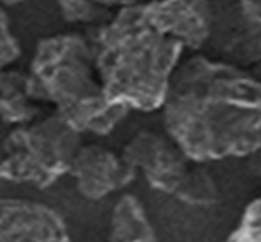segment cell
<instances>
[{
    "label": "cell",
    "instance_id": "1",
    "mask_svg": "<svg viewBox=\"0 0 261 242\" xmlns=\"http://www.w3.org/2000/svg\"><path fill=\"white\" fill-rule=\"evenodd\" d=\"M168 138L194 162L261 146V85L250 69L194 54L178 64L160 107Z\"/></svg>",
    "mask_w": 261,
    "mask_h": 242
},
{
    "label": "cell",
    "instance_id": "2",
    "mask_svg": "<svg viewBox=\"0 0 261 242\" xmlns=\"http://www.w3.org/2000/svg\"><path fill=\"white\" fill-rule=\"evenodd\" d=\"M88 41L106 100L129 111L160 110L185 50L145 20L141 4L111 15Z\"/></svg>",
    "mask_w": 261,
    "mask_h": 242
},
{
    "label": "cell",
    "instance_id": "3",
    "mask_svg": "<svg viewBox=\"0 0 261 242\" xmlns=\"http://www.w3.org/2000/svg\"><path fill=\"white\" fill-rule=\"evenodd\" d=\"M28 93L36 103L54 105L72 130L108 136L129 110L105 99L93 66L88 38L61 33L39 39L27 74Z\"/></svg>",
    "mask_w": 261,
    "mask_h": 242
},
{
    "label": "cell",
    "instance_id": "4",
    "mask_svg": "<svg viewBox=\"0 0 261 242\" xmlns=\"http://www.w3.org/2000/svg\"><path fill=\"white\" fill-rule=\"evenodd\" d=\"M82 134L53 113L15 126L4 142L0 180L47 188L69 174Z\"/></svg>",
    "mask_w": 261,
    "mask_h": 242
},
{
    "label": "cell",
    "instance_id": "5",
    "mask_svg": "<svg viewBox=\"0 0 261 242\" xmlns=\"http://www.w3.org/2000/svg\"><path fill=\"white\" fill-rule=\"evenodd\" d=\"M126 162L141 172L152 188L194 206L216 205L219 187L204 164L194 162L165 133L141 130L121 151Z\"/></svg>",
    "mask_w": 261,
    "mask_h": 242
},
{
    "label": "cell",
    "instance_id": "6",
    "mask_svg": "<svg viewBox=\"0 0 261 242\" xmlns=\"http://www.w3.org/2000/svg\"><path fill=\"white\" fill-rule=\"evenodd\" d=\"M211 7L212 30L207 44L225 62L245 69L258 64L261 58L259 0H211Z\"/></svg>",
    "mask_w": 261,
    "mask_h": 242
},
{
    "label": "cell",
    "instance_id": "7",
    "mask_svg": "<svg viewBox=\"0 0 261 242\" xmlns=\"http://www.w3.org/2000/svg\"><path fill=\"white\" fill-rule=\"evenodd\" d=\"M141 10L150 25L183 50L199 51L212 30L211 0H149Z\"/></svg>",
    "mask_w": 261,
    "mask_h": 242
},
{
    "label": "cell",
    "instance_id": "8",
    "mask_svg": "<svg viewBox=\"0 0 261 242\" xmlns=\"http://www.w3.org/2000/svg\"><path fill=\"white\" fill-rule=\"evenodd\" d=\"M69 174L77 191L92 201L122 190L137 175L121 154L98 144H82L72 159Z\"/></svg>",
    "mask_w": 261,
    "mask_h": 242
},
{
    "label": "cell",
    "instance_id": "9",
    "mask_svg": "<svg viewBox=\"0 0 261 242\" xmlns=\"http://www.w3.org/2000/svg\"><path fill=\"white\" fill-rule=\"evenodd\" d=\"M0 242H70L53 208L18 198H0Z\"/></svg>",
    "mask_w": 261,
    "mask_h": 242
},
{
    "label": "cell",
    "instance_id": "10",
    "mask_svg": "<svg viewBox=\"0 0 261 242\" xmlns=\"http://www.w3.org/2000/svg\"><path fill=\"white\" fill-rule=\"evenodd\" d=\"M108 242H157L145 206L136 195H121L110 216Z\"/></svg>",
    "mask_w": 261,
    "mask_h": 242
},
{
    "label": "cell",
    "instance_id": "11",
    "mask_svg": "<svg viewBox=\"0 0 261 242\" xmlns=\"http://www.w3.org/2000/svg\"><path fill=\"white\" fill-rule=\"evenodd\" d=\"M41 115L38 103L30 96L27 74L12 69H0V119L20 126L35 121Z\"/></svg>",
    "mask_w": 261,
    "mask_h": 242
},
{
    "label": "cell",
    "instance_id": "12",
    "mask_svg": "<svg viewBox=\"0 0 261 242\" xmlns=\"http://www.w3.org/2000/svg\"><path fill=\"white\" fill-rule=\"evenodd\" d=\"M61 18L69 25H101L111 15L93 0H57Z\"/></svg>",
    "mask_w": 261,
    "mask_h": 242
},
{
    "label": "cell",
    "instance_id": "13",
    "mask_svg": "<svg viewBox=\"0 0 261 242\" xmlns=\"http://www.w3.org/2000/svg\"><path fill=\"white\" fill-rule=\"evenodd\" d=\"M225 242H261V208L259 198H255L245 208L239 226Z\"/></svg>",
    "mask_w": 261,
    "mask_h": 242
},
{
    "label": "cell",
    "instance_id": "14",
    "mask_svg": "<svg viewBox=\"0 0 261 242\" xmlns=\"http://www.w3.org/2000/svg\"><path fill=\"white\" fill-rule=\"evenodd\" d=\"M21 56V46L18 38L12 31V21L5 10V5L0 4V69L12 66Z\"/></svg>",
    "mask_w": 261,
    "mask_h": 242
},
{
    "label": "cell",
    "instance_id": "15",
    "mask_svg": "<svg viewBox=\"0 0 261 242\" xmlns=\"http://www.w3.org/2000/svg\"><path fill=\"white\" fill-rule=\"evenodd\" d=\"M95 4H98L100 7L106 10H111V9H127V7H134V5H139L142 4L141 0H93Z\"/></svg>",
    "mask_w": 261,
    "mask_h": 242
},
{
    "label": "cell",
    "instance_id": "16",
    "mask_svg": "<svg viewBox=\"0 0 261 242\" xmlns=\"http://www.w3.org/2000/svg\"><path fill=\"white\" fill-rule=\"evenodd\" d=\"M21 2H24V0H0V4L5 5V7H8V5H16V4H21Z\"/></svg>",
    "mask_w": 261,
    "mask_h": 242
}]
</instances>
